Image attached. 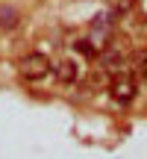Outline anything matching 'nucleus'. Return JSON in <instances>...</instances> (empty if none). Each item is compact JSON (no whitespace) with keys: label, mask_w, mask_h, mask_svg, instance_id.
Here are the masks:
<instances>
[{"label":"nucleus","mask_w":147,"mask_h":159,"mask_svg":"<svg viewBox=\"0 0 147 159\" xmlns=\"http://www.w3.org/2000/svg\"><path fill=\"white\" fill-rule=\"evenodd\" d=\"M18 74L24 80H29V83H35V80H44L50 74V59L44 56V53H27V56L18 62Z\"/></svg>","instance_id":"obj_1"},{"label":"nucleus","mask_w":147,"mask_h":159,"mask_svg":"<svg viewBox=\"0 0 147 159\" xmlns=\"http://www.w3.org/2000/svg\"><path fill=\"white\" fill-rule=\"evenodd\" d=\"M109 94L115 97L118 103H130L132 97H136V80H132L130 74H115L109 77Z\"/></svg>","instance_id":"obj_2"},{"label":"nucleus","mask_w":147,"mask_h":159,"mask_svg":"<svg viewBox=\"0 0 147 159\" xmlns=\"http://www.w3.org/2000/svg\"><path fill=\"white\" fill-rule=\"evenodd\" d=\"M53 71H56V80H59V83H74V80H77V65H74L71 59L56 62V65H53Z\"/></svg>","instance_id":"obj_3"},{"label":"nucleus","mask_w":147,"mask_h":159,"mask_svg":"<svg viewBox=\"0 0 147 159\" xmlns=\"http://www.w3.org/2000/svg\"><path fill=\"white\" fill-rule=\"evenodd\" d=\"M85 85H88L91 91H100V89H106V85H109V77H106V71H94V74H88Z\"/></svg>","instance_id":"obj_4"},{"label":"nucleus","mask_w":147,"mask_h":159,"mask_svg":"<svg viewBox=\"0 0 147 159\" xmlns=\"http://www.w3.org/2000/svg\"><path fill=\"white\" fill-rule=\"evenodd\" d=\"M132 68H136V77L147 80V50L136 53V59H132Z\"/></svg>","instance_id":"obj_5"},{"label":"nucleus","mask_w":147,"mask_h":159,"mask_svg":"<svg viewBox=\"0 0 147 159\" xmlns=\"http://www.w3.org/2000/svg\"><path fill=\"white\" fill-rule=\"evenodd\" d=\"M15 24H18L15 9H0V27H15Z\"/></svg>","instance_id":"obj_6"},{"label":"nucleus","mask_w":147,"mask_h":159,"mask_svg":"<svg viewBox=\"0 0 147 159\" xmlns=\"http://www.w3.org/2000/svg\"><path fill=\"white\" fill-rule=\"evenodd\" d=\"M132 6H136V0H112V9L118 12V15H124V12H130Z\"/></svg>","instance_id":"obj_7"},{"label":"nucleus","mask_w":147,"mask_h":159,"mask_svg":"<svg viewBox=\"0 0 147 159\" xmlns=\"http://www.w3.org/2000/svg\"><path fill=\"white\" fill-rule=\"evenodd\" d=\"M77 50H79V53H85V56H94V47H91V44H85V41H79V44H77Z\"/></svg>","instance_id":"obj_8"}]
</instances>
